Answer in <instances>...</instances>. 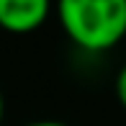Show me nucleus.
Returning a JSON list of instances; mask_svg holds the SVG:
<instances>
[{"mask_svg":"<svg viewBox=\"0 0 126 126\" xmlns=\"http://www.w3.org/2000/svg\"><path fill=\"white\" fill-rule=\"evenodd\" d=\"M64 36L82 51H108L126 39V0H54Z\"/></svg>","mask_w":126,"mask_h":126,"instance_id":"nucleus-1","label":"nucleus"},{"mask_svg":"<svg viewBox=\"0 0 126 126\" xmlns=\"http://www.w3.org/2000/svg\"><path fill=\"white\" fill-rule=\"evenodd\" d=\"M54 13V0H0V28L8 33H31Z\"/></svg>","mask_w":126,"mask_h":126,"instance_id":"nucleus-2","label":"nucleus"},{"mask_svg":"<svg viewBox=\"0 0 126 126\" xmlns=\"http://www.w3.org/2000/svg\"><path fill=\"white\" fill-rule=\"evenodd\" d=\"M113 93H116L118 106L126 111V64L116 72V80H113Z\"/></svg>","mask_w":126,"mask_h":126,"instance_id":"nucleus-3","label":"nucleus"},{"mask_svg":"<svg viewBox=\"0 0 126 126\" xmlns=\"http://www.w3.org/2000/svg\"><path fill=\"white\" fill-rule=\"evenodd\" d=\"M26 126H70V124H62V121H31Z\"/></svg>","mask_w":126,"mask_h":126,"instance_id":"nucleus-4","label":"nucleus"},{"mask_svg":"<svg viewBox=\"0 0 126 126\" xmlns=\"http://www.w3.org/2000/svg\"><path fill=\"white\" fill-rule=\"evenodd\" d=\"M3 118H5V98H3V90H0V126H3Z\"/></svg>","mask_w":126,"mask_h":126,"instance_id":"nucleus-5","label":"nucleus"}]
</instances>
